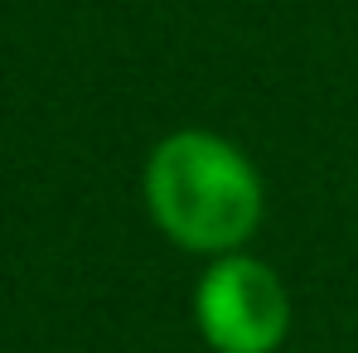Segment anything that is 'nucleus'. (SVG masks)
Here are the masks:
<instances>
[{
  "label": "nucleus",
  "mask_w": 358,
  "mask_h": 353,
  "mask_svg": "<svg viewBox=\"0 0 358 353\" xmlns=\"http://www.w3.org/2000/svg\"><path fill=\"white\" fill-rule=\"evenodd\" d=\"M145 203L160 233L184 252L228 257L262 223V179L233 141L175 131L150 150Z\"/></svg>",
  "instance_id": "1"
},
{
  "label": "nucleus",
  "mask_w": 358,
  "mask_h": 353,
  "mask_svg": "<svg viewBox=\"0 0 358 353\" xmlns=\"http://www.w3.org/2000/svg\"><path fill=\"white\" fill-rule=\"evenodd\" d=\"M194 315L203 339L218 353H271L286 339L291 305L271 266L228 252L203 271L194 291Z\"/></svg>",
  "instance_id": "2"
}]
</instances>
